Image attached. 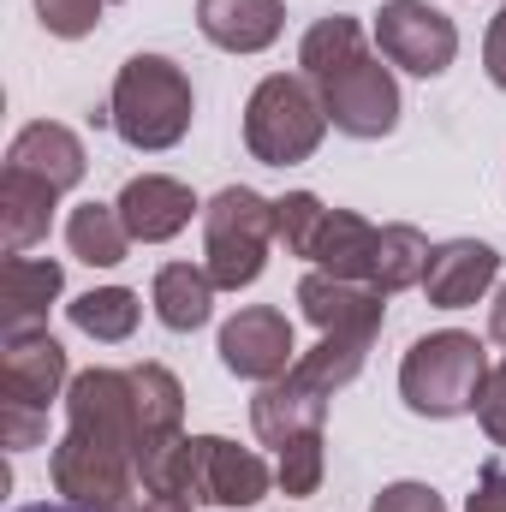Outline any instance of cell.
Listing matches in <instances>:
<instances>
[{"label": "cell", "instance_id": "1", "mask_svg": "<svg viewBox=\"0 0 506 512\" xmlns=\"http://www.w3.org/2000/svg\"><path fill=\"white\" fill-rule=\"evenodd\" d=\"M197 114V90L185 78V66H173L167 54H131L114 78V96H108V120L120 131L126 149H173Z\"/></svg>", "mask_w": 506, "mask_h": 512}, {"label": "cell", "instance_id": "2", "mask_svg": "<svg viewBox=\"0 0 506 512\" xmlns=\"http://www.w3.org/2000/svg\"><path fill=\"white\" fill-rule=\"evenodd\" d=\"M489 352L477 334L465 328H441V334H423L411 340L405 364H399V399L417 411V417H465L477 411V393L489 382Z\"/></svg>", "mask_w": 506, "mask_h": 512}, {"label": "cell", "instance_id": "3", "mask_svg": "<svg viewBox=\"0 0 506 512\" xmlns=\"http://www.w3.org/2000/svg\"><path fill=\"white\" fill-rule=\"evenodd\" d=\"M322 137H328V108H322V90L304 72H274L251 90L245 149L262 167H298L322 149Z\"/></svg>", "mask_w": 506, "mask_h": 512}, {"label": "cell", "instance_id": "4", "mask_svg": "<svg viewBox=\"0 0 506 512\" xmlns=\"http://www.w3.org/2000/svg\"><path fill=\"white\" fill-rule=\"evenodd\" d=\"M274 245V203L251 185H227L203 209V268L221 292H245L268 268Z\"/></svg>", "mask_w": 506, "mask_h": 512}, {"label": "cell", "instance_id": "5", "mask_svg": "<svg viewBox=\"0 0 506 512\" xmlns=\"http://www.w3.org/2000/svg\"><path fill=\"white\" fill-rule=\"evenodd\" d=\"M48 477H54V495L72 501L84 512H131L137 501V459L108 447V441H90L78 429L60 435L54 459H48Z\"/></svg>", "mask_w": 506, "mask_h": 512}, {"label": "cell", "instance_id": "6", "mask_svg": "<svg viewBox=\"0 0 506 512\" xmlns=\"http://www.w3.org/2000/svg\"><path fill=\"white\" fill-rule=\"evenodd\" d=\"M376 48L387 66H399L411 78H441L453 66V54H459V30L429 0H381Z\"/></svg>", "mask_w": 506, "mask_h": 512}, {"label": "cell", "instance_id": "7", "mask_svg": "<svg viewBox=\"0 0 506 512\" xmlns=\"http://www.w3.org/2000/svg\"><path fill=\"white\" fill-rule=\"evenodd\" d=\"M322 108H328V126L346 131V137H387V131L399 126V84H393V72L381 66V54H358V60H346L340 72H328L322 84Z\"/></svg>", "mask_w": 506, "mask_h": 512}, {"label": "cell", "instance_id": "8", "mask_svg": "<svg viewBox=\"0 0 506 512\" xmlns=\"http://www.w3.org/2000/svg\"><path fill=\"white\" fill-rule=\"evenodd\" d=\"M66 429L90 435V441H108L137 459V387L131 370H84L66 387Z\"/></svg>", "mask_w": 506, "mask_h": 512}, {"label": "cell", "instance_id": "9", "mask_svg": "<svg viewBox=\"0 0 506 512\" xmlns=\"http://www.w3.org/2000/svg\"><path fill=\"white\" fill-rule=\"evenodd\" d=\"M274 471L251 447L227 435H191V501L203 507H256L268 495Z\"/></svg>", "mask_w": 506, "mask_h": 512}, {"label": "cell", "instance_id": "10", "mask_svg": "<svg viewBox=\"0 0 506 512\" xmlns=\"http://www.w3.org/2000/svg\"><path fill=\"white\" fill-rule=\"evenodd\" d=\"M60 387H72V370H66V346L48 328L6 334V346H0V405L48 411L60 399Z\"/></svg>", "mask_w": 506, "mask_h": 512}, {"label": "cell", "instance_id": "11", "mask_svg": "<svg viewBox=\"0 0 506 512\" xmlns=\"http://www.w3.org/2000/svg\"><path fill=\"white\" fill-rule=\"evenodd\" d=\"M221 364L245 382H280L292 364H298V340H292V322L274 310V304H251L239 310L227 328H221Z\"/></svg>", "mask_w": 506, "mask_h": 512}, {"label": "cell", "instance_id": "12", "mask_svg": "<svg viewBox=\"0 0 506 512\" xmlns=\"http://www.w3.org/2000/svg\"><path fill=\"white\" fill-rule=\"evenodd\" d=\"M298 304L316 322V334H370L376 340L381 322H387V292H376L370 280L322 274V268H310L298 280Z\"/></svg>", "mask_w": 506, "mask_h": 512}, {"label": "cell", "instance_id": "13", "mask_svg": "<svg viewBox=\"0 0 506 512\" xmlns=\"http://www.w3.org/2000/svg\"><path fill=\"white\" fill-rule=\"evenodd\" d=\"M120 221H126L131 245H167V239H179L185 227H191V215H197V197H191V185H179V179H167V173H143V179H131L126 191H120Z\"/></svg>", "mask_w": 506, "mask_h": 512}, {"label": "cell", "instance_id": "14", "mask_svg": "<svg viewBox=\"0 0 506 512\" xmlns=\"http://www.w3.org/2000/svg\"><path fill=\"white\" fill-rule=\"evenodd\" d=\"M501 274V251L483 245V239H447L429 251V268H423V292L435 310H465L477 304Z\"/></svg>", "mask_w": 506, "mask_h": 512}, {"label": "cell", "instance_id": "15", "mask_svg": "<svg viewBox=\"0 0 506 512\" xmlns=\"http://www.w3.org/2000/svg\"><path fill=\"white\" fill-rule=\"evenodd\" d=\"M328 423V393H316L310 382H298L292 370L280 382H262V393L251 399V429L262 447H286L292 435H310Z\"/></svg>", "mask_w": 506, "mask_h": 512}, {"label": "cell", "instance_id": "16", "mask_svg": "<svg viewBox=\"0 0 506 512\" xmlns=\"http://www.w3.org/2000/svg\"><path fill=\"white\" fill-rule=\"evenodd\" d=\"M6 167L42 179V185H54V191H72V185L90 173V155H84V143H78V131L72 126H60V120H36V126H24L18 137H12Z\"/></svg>", "mask_w": 506, "mask_h": 512}, {"label": "cell", "instance_id": "17", "mask_svg": "<svg viewBox=\"0 0 506 512\" xmlns=\"http://www.w3.org/2000/svg\"><path fill=\"white\" fill-rule=\"evenodd\" d=\"M197 30L227 54H262L286 30V0H197Z\"/></svg>", "mask_w": 506, "mask_h": 512}, {"label": "cell", "instance_id": "18", "mask_svg": "<svg viewBox=\"0 0 506 512\" xmlns=\"http://www.w3.org/2000/svg\"><path fill=\"white\" fill-rule=\"evenodd\" d=\"M60 286H66L60 262H48V256H6V268H0V322H6V334L36 328L48 316V304L60 298Z\"/></svg>", "mask_w": 506, "mask_h": 512}, {"label": "cell", "instance_id": "19", "mask_svg": "<svg viewBox=\"0 0 506 512\" xmlns=\"http://www.w3.org/2000/svg\"><path fill=\"white\" fill-rule=\"evenodd\" d=\"M215 292H221V286L209 280L203 262H167V268H155L149 304H155L161 328H173V334H197V328L215 316Z\"/></svg>", "mask_w": 506, "mask_h": 512}, {"label": "cell", "instance_id": "20", "mask_svg": "<svg viewBox=\"0 0 506 512\" xmlns=\"http://www.w3.org/2000/svg\"><path fill=\"white\" fill-rule=\"evenodd\" d=\"M54 203H60L54 185L30 179V173H18V167L0 173V245H6V256H24L36 239H48Z\"/></svg>", "mask_w": 506, "mask_h": 512}, {"label": "cell", "instance_id": "21", "mask_svg": "<svg viewBox=\"0 0 506 512\" xmlns=\"http://www.w3.org/2000/svg\"><path fill=\"white\" fill-rule=\"evenodd\" d=\"M376 221H364L358 209H328L316 245H310V262L322 274H340V280H370V262H376Z\"/></svg>", "mask_w": 506, "mask_h": 512}, {"label": "cell", "instance_id": "22", "mask_svg": "<svg viewBox=\"0 0 506 512\" xmlns=\"http://www.w3.org/2000/svg\"><path fill=\"white\" fill-rule=\"evenodd\" d=\"M131 387H137V453L167 441V435H185V387L167 364H131Z\"/></svg>", "mask_w": 506, "mask_h": 512}, {"label": "cell", "instance_id": "23", "mask_svg": "<svg viewBox=\"0 0 506 512\" xmlns=\"http://www.w3.org/2000/svg\"><path fill=\"white\" fill-rule=\"evenodd\" d=\"M66 245H72L78 262H90V268H120L131 251V233H126V221H120L114 203H78L66 215Z\"/></svg>", "mask_w": 506, "mask_h": 512}, {"label": "cell", "instance_id": "24", "mask_svg": "<svg viewBox=\"0 0 506 512\" xmlns=\"http://www.w3.org/2000/svg\"><path fill=\"white\" fill-rule=\"evenodd\" d=\"M370 334H322L310 352H298V364H292V376L298 382H310L316 393H340L346 382H358V370H364V358H370Z\"/></svg>", "mask_w": 506, "mask_h": 512}, {"label": "cell", "instance_id": "25", "mask_svg": "<svg viewBox=\"0 0 506 512\" xmlns=\"http://www.w3.org/2000/svg\"><path fill=\"white\" fill-rule=\"evenodd\" d=\"M66 316H72V328H78V334H90V340H102V346H120V340L137 334L143 304H137V292H131V286H90L84 298H72V304H66Z\"/></svg>", "mask_w": 506, "mask_h": 512}, {"label": "cell", "instance_id": "26", "mask_svg": "<svg viewBox=\"0 0 506 512\" xmlns=\"http://www.w3.org/2000/svg\"><path fill=\"white\" fill-rule=\"evenodd\" d=\"M429 239L417 233V227H405V221H393V227H381L376 233V262H370V286L376 292H405V286H423V268H429Z\"/></svg>", "mask_w": 506, "mask_h": 512}, {"label": "cell", "instance_id": "27", "mask_svg": "<svg viewBox=\"0 0 506 512\" xmlns=\"http://www.w3.org/2000/svg\"><path fill=\"white\" fill-rule=\"evenodd\" d=\"M364 54V24L358 18H346V12H328V18H316L310 30H304V42H298V66H304V78L310 84H322L328 72H340L346 60H358Z\"/></svg>", "mask_w": 506, "mask_h": 512}, {"label": "cell", "instance_id": "28", "mask_svg": "<svg viewBox=\"0 0 506 512\" xmlns=\"http://www.w3.org/2000/svg\"><path fill=\"white\" fill-rule=\"evenodd\" d=\"M322 471H328V453H322V429H310V435H292V441L280 447L274 483H280V495H286V501H310V495L322 489Z\"/></svg>", "mask_w": 506, "mask_h": 512}, {"label": "cell", "instance_id": "29", "mask_svg": "<svg viewBox=\"0 0 506 512\" xmlns=\"http://www.w3.org/2000/svg\"><path fill=\"white\" fill-rule=\"evenodd\" d=\"M322 221H328V203H322L316 191H286V197H274V239L286 245V256H310Z\"/></svg>", "mask_w": 506, "mask_h": 512}, {"label": "cell", "instance_id": "30", "mask_svg": "<svg viewBox=\"0 0 506 512\" xmlns=\"http://www.w3.org/2000/svg\"><path fill=\"white\" fill-rule=\"evenodd\" d=\"M102 12H108V0H36L42 30H48V36H60V42L90 36V30L102 24Z\"/></svg>", "mask_w": 506, "mask_h": 512}, {"label": "cell", "instance_id": "31", "mask_svg": "<svg viewBox=\"0 0 506 512\" xmlns=\"http://www.w3.org/2000/svg\"><path fill=\"white\" fill-rule=\"evenodd\" d=\"M42 435H48V411H30V405H0V441H6L12 453L42 447Z\"/></svg>", "mask_w": 506, "mask_h": 512}, {"label": "cell", "instance_id": "32", "mask_svg": "<svg viewBox=\"0 0 506 512\" xmlns=\"http://www.w3.org/2000/svg\"><path fill=\"white\" fill-rule=\"evenodd\" d=\"M477 423H483V435L495 447H506V364H495L483 393H477Z\"/></svg>", "mask_w": 506, "mask_h": 512}, {"label": "cell", "instance_id": "33", "mask_svg": "<svg viewBox=\"0 0 506 512\" xmlns=\"http://www.w3.org/2000/svg\"><path fill=\"white\" fill-rule=\"evenodd\" d=\"M370 512H447V501L429 483H387L376 501H370Z\"/></svg>", "mask_w": 506, "mask_h": 512}, {"label": "cell", "instance_id": "34", "mask_svg": "<svg viewBox=\"0 0 506 512\" xmlns=\"http://www.w3.org/2000/svg\"><path fill=\"white\" fill-rule=\"evenodd\" d=\"M465 512H506V471L501 465H489V471L477 477V489H471Z\"/></svg>", "mask_w": 506, "mask_h": 512}, {"label": "cell", "instance_id": "35", "mask_svg": "<svg viewBox=\"0 0 506 512\" xmlns=\"http://www.w3.org/2000/svg\"><path fill=\"white\" fill-rule=\"evenodd\" d=\"M483 66H489L495 90H506V6L495 12V24H489V36H483Z\"/></svg>", "mask_w": 506, "mask_h": 512}, {"label": "cell", "instance_id": "36", "mask_svg": "<svg viewBox=\"0 0 506 512\" xmlns=\"http://www.w3.org/2000/svg\"><path fill=\"white\" fill-rule=\"evenodd\" d=\"M131 512H197V507H191V501H179V495H143Z\"/></svg>", "mask_w": 506, "mask_h": 512}, {"label": "cell", "instance_id": "37", "mask_svg": "<svg viewBox=\"0 0 506 512\" xmlns=\"http://www.w3.org/2000/svg\"><path fill=\"white\" fill-rule=\"evenodd\" d=\"M489 334L506 346V286H501V298H495V310H489Z\"/></svg>", "mask_w": 506, "mask_h": 512}, {"label": "cell", "instance_id": "38", "mask_svg": "<svg viewBox=\"0 0 506 512\" xmlns=\"http://www.w3.org/2000/svg\"><path fill=\"white\" fill-rule=\"evenodd\" d=\"M18 512H84V507H72V501H60V507H18Z\"/></svg>", "mask_w": 506, "mask_h": 512}]
</instances>
